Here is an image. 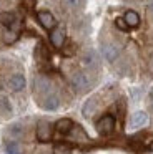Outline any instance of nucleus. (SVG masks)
Instances as JSON below:
<instances>
[{
  "mask_svg": "<svg viewBox=\"0 0 153 154\" xmlns=\"http://www.w3.org/2000/svg\"><path fill=\"white\" fill-rule=\"evenodd\" d=\"M53 154H70V146H67V144H57L53 147Z\"/></svg>",
  "mask_w": 153,
  "mask_h": 154,
  "instance_id": "5701e85b",
  "label": "nucleus"
},
{
  "mask_svg": "<svg viewBox=\"0 0 153 154\" xmlns=\"http://www.w3.org/2000/svg\"><path fill=\"white\" fill-rule=\"evenodd\" d=\"M18 35H20V32L12 30V28H7V30L3 32L2 40H3V43H5V45H13L17 40H18Z\"/></svg>",
  "mask_w": 153,
  "mask_h": 154,
  "instance_id": "a211bd4d",
  "label": "nucleus"
},
{
  "mask_svg": "<svg viewBox=\"0 0 153 154\" xmlns=\"http://www.w3.org/2000/svg\"><path fill=\"white\" fill-rule=\"evenodd\" d=\"M17 18L18 17H17L13 12H2V14H0V25H3L5 28H8V27H12V25L15 23Z\"/></svg>",
  "mask_w": 153,
  "mask_h": 154,
  "instance_id": "f3484780",
  "label": "nucleus"
},
{
  "mask_svg": "<svg viewBox=\"0 0 153 154\" xmlns=\"http://www.w3.org/2000/svg\"><path fill=\"white\" fill-rule=\"evenodd\" d=\"M0 113L5 114V116H8V114L12 113V106H10V101L7 100L5 96L0 98Z\"/></svg>",
  "mask_w": 153,
  "mask_h": 154,
  "instance_id": "412c9836",
  "label": "nucleus"
},
{
  "mask_svg": "<svg viewBox=\"0 0 153 154\" xmlns=\"http://www.w3.org/2000/svg\"><path fill=\"white\" fill-rule=\"evenodd\" d=\"M86 4V0H63V5L70 10H80Z\"/></svg>",
  "mask_w": 153,
  "mask_h": 154,
  "instance_id": "aec40b11",
  "label": "nucleus"
},
{
  "mask_svg": "<svg viewBox=\"0 0 153 154\" xmlns=\"http://www.w3.org/2000/svg\"><path fill=\"white\" fill-rule=\"evenodd\" d=\"M37 20H38V23L42 25L45 30H52V28L57 27V18L53 17V14L48 10L37 12Z\"/></svg>",
  "mask_w": 153,
  "mask_h": 154,
  "instance_id": "39448f33",
  "label": "nucleus"
},
{
  "mask_svg": "<svg viewBox=\"0 0 153 154\" xmlns=\"http://www.w3.org/2000/svg\"><path fill=\"white\" fill-rule=\"evenodd\" d=\"M128 143H130V147H132L133 151H138V152L148 151L153 147V134H150V133L136 134V136L130 137Z\"/></svg>",
  "mask_w": 153,
  "mask_h": 154,
  "instance_id": "f257e3e1",
  "label": "nucleus"
},
{
  "mask_svg": "<svg viewBox=\"0 0 153 154\" xmlns=\"http://www.w3.org/2000/svg\"><path fill=\"white\" fill-rule=\"evenodd\" d=\"M150 109L153 111V93L150 94Z\"/></svg>",
  "mask_w": 153,
  "mask_h": 154,
  "instance_id": "393cba45",
  "label": "nucleus"
},
{
  "mask_svg": "<svg viewBox=\"0 0 153 154\" xmlns=\"http://www.w3.org/2000/svg\"><path fill=\"white\" fill-rule=\"evenodd\" d=\"M146 123H148V114H146L145 111H136V113L132 116V119H130V126L135 128V129L143 128Z\"/></svg>",
  "mask_w": 153,
  "mask_h": 154,
  "instance_id": "4468645a",
  "label": "nucleus"
},
{
  "mask_svg": "<svg viewBox=\"0 0 153 154\" xmlns=\"http://www.w3.org/2000/svg\"><path fill=\"white\" fill-rule=\"evenodd\" d=\"M67 136H68L72 141H78V143H86V141H88L86 133L83 131L82 126H78V124H73V128L70 129V133L67 134Z\"/></svg>",
  "mask_w": 153,
  "mask_h": 154,
  "instance_id": "f8f14e48",
  "label": "nucleus"
},
{
  "mask_svg": "<svg viewBox=\"0 0 153 154\" xmlns=\"http://www.w3.org/2000/svg\"><path fill=\"white\" fill-rule=\"evenodd\" d=\"M95 128L100 136H110L115 131V116L113 114H103L95 123Z\"/></svg>",
  "mask_w": 153,
  "mask_h": 154,
  "instance_id": "f03ea898",
  "label": "nucleus"
},
{
  "mask_svg": "<svg viewBox=\"0 0 153 154\" xmlns=\"http://www.w3.org/2000/svg\"><path fill=\"white\" fill-rule=\"evenodd\" d=\"M25 85H27V80H25V76H23V75H20V73L12 75V76H10V80H8V88L12 91H15V93L22 91L23 88H25Z\"/></svg>",
  "mask_w": 153,
  "mask_h": 154,
  "instance_id": "9d476101",
  "label": "nucleus"
},
{
  "mask_svg": "<svg viewBox=\"0 0 153 154\" xmlns=\"http://www.w3.org/2000/svg\"><path fill=\"white\" fill-rule=\"evenodd\" d=\"M82 65L85 68H95L98 66V53L95 50H86L82 57Z\"/></svg>",
  "mask_w": 153,
  "mask_h": 154,
  "instance_id": "9b49d317",
  "label": "nucleus"
},
{
  "mask_svg": "<svg viewBox=\"0 0 153 154\" xmlns=\"http://www.w3.org/2000/svg\"><path fill=\"white\" fill-rule=\"evenodd\" d=\"M70 85H72V88L76 93H85V91L90 90L92 83H90V78L83 71H75L72 75V78H70Z\"/></svg>",
  "mask_w": 153,
  "mask_h": 154,
  "instance_id": "7ed1b4c3",
  "label": "nucleus"
},
{
  "mask_svg": "<svg viewBox=\"0 0 153 154\" xmlns=\"http://www.w3.org/2000/svg\"><path fill=\"white\" fill-rule=\"evenodd\" d=\"M65 40H67V35H65V30L60 27H55L50 30V43H52L53 48H63L65 45Z\"/></svg>",
  "mask_w": 153,
  "mask_h": 154,
  "instance_id": "423d86ee",
  "label": "nucleus"
},
{
  "mask_svg": "<svg viewBox=\"0 0 153 154\" xmlns=\"http://www.w3.org/2000/svg\"><path fill=\"white\" fill-rule=\"evenodd\" d=\"M40 106H42L45 111H55V109H58V106H60V98L57 96V94L50 93L42 100Z\"/></svg>",
  "mask_w": 153,
  "mask_h": 154,
  "instance_id": "1a4fd4ad",
  "label": "nucleus"
},
{
  "mask_svg": "<svg viewBox=\"0 0 153 154\" xmlns=\"http://www.w3.org/2000/svg\"><path fill=\"white\" fill-rule=\"evenodd\" d=\"M123 20L126 22V25H128L130 28L140 27V15L136 14L135 10H126L125 15H123Z\"/></svg>",
  "mask_w": 153,
  "mask_h": 154,
  "instance_id": "2eb2a0df",
  "label": "nucleus"
},
{
  "mask_svg": "<svg viewBox=\"0 0 153 154\" xmlns=\"http://www.w3.org/2000/svg\"><path fill=\"white\" fill-rule=\"evenodd\" d=\"M8 133H10V136H13V139H15V137H22L23 129H22V126H20V124H15V126H12L8 129Z\"/></svg>",
  "mask_w": 153,
  "mask_h": 154,
  "instance_id": "4be33fe9",
  "label": "nucleus"
},
{
  "mask_svg": "<svg viewBox=\"0 0 153 154\" xmlns=\"http://www.w3.org/2000/svg\"><path fill=\"white\" fill-rule=\"evenodd\" d=\"M95 109H96V100L95 98H90V100H86L85 101V104H83V116L85 118H90L93 113H95Z\"/></svg>",
  "mask_w": 153,
  "mask_h": 154,
  "instance_id": "6ab92c4d",
  "label": "nucleus"
},
{
  "mask_svg": "<svg viewBox=\"0 0 153 154\" xmlns=\"http://www.w3.org/2000/svg\"><path fill=\"white\" fill-rule=\"evenodd\" d=\"M55 131L58 134H63V136H67V134L70 133V129L73 128V121L70 119V118H62V119H58L55 124Z\"/></svg>",
  "mask_w": 153,
  "mask_h": 154,
  "instance_id": "ddd939ff",
  "label": "nucleus"
},
{
  "mask_svg": "<svg viewBox=\"0 0 153 154\" xmlns=\"http://www.w3.org/2000/svg\"><path fill=\"white\" fill-rule=\"evenodd\" d=\"M53 131H55V126H53L52 123H48V121L42 119L37 124V129H35L37 139H38L40 143H48L53 137Z\"/></svg>",
  "mask_w": 153,
  "mask_h": 154,
  "instance_id": "20e7f679",
  "label": "nucleus"
},
{
  "mask_svg": "<svg viewBox=\"0 0 153 154\" xmlns=\"http://www.w3.org/2000/svg\"><path fill=\"white\" fill-rule=\"evenodd\" d=\"M102 55H103V58H105L106 61H115L116 58H118V55H120V50H118V47L116 45H113V43H103L102 45Z\"/></svg>",
  "mask_w": 153,
  "mask_h": 154,
  "instance_id": "6e6552de",
  "label": "nucleus"
},
{
  "mask_svg": "<svg viewBox=\"0 0 153 154\" xmlns=\"http://www.w3.org/2000/svg\"><path fill=\"white\" fill-rule=\"evenodd\" d=\"M115 25H116V28H118V30H122V32H126V30H128V25H126V22L125 20H123V17L122 18H116V20H115Z\"/></svg>",
  "mask_w": 153,
  "mask_h": 154,
  "instance_id": "b1692460",
  "label": "nucleus"
},
{
  "mask_svg": "<svg viewBox=\"0 0 153 154\" xmlns=\"http://www.w3.org/2000/svg\"><path fill=\"white\" fill-rule=\"evenodd\" d=\"M5 152L7 154H23V146L15 139L7 141L5 143Z\"/></svg>",
  "mask_w": 153,
  "mask_h": 154,
  "instance_id": "dca6fc26",
  "label": "nucleus"
},
{
  "mask_svg": "<svg viewBox=\"0 0 153 154\" xmlns=\"http://www.w3.org/2000/svg\"><path fill=\"white\" fill-rule=\"evenodd\" d=\"M148 10H150V14H153V0L150 2V5H148Z\"/></svg>",
  "mask_w": 153,
  "mask_h": 154,
  "instance_id": "a878e982",
  "label": "nucleus"
},
{
  "mask_svg": "<svg viewBox=\"0 0 153 154\" xmlns=\"http://www.w3.org/2000/svg\"><path fill=\"white\" fill-rule=\"evenodd\" d=\"M35 91L40 94H43V96H47V94H50V91H52V81H50V78H47L45 75H40V76L35 78Z\"/></svg>",
  "mask_w": 153,
  "mask_h": 154,
  "instance_id": "0eeeda50",
  "label": "nucleus"
}]
</instances>
